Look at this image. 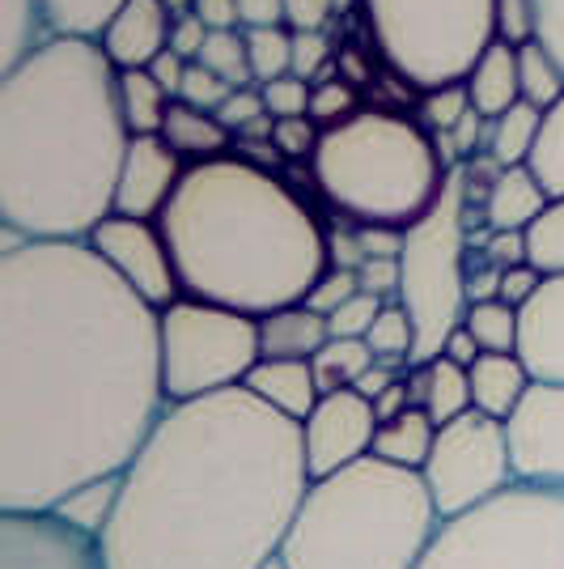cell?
<instances>
[{
	"instance_id": "cell-1",
	"label": "cell",
	"mask_w": 564,
	"mask_h": 569,
	"mask_svg": "<svg viewBox=\"0 0 564 569\" xmlns=\"http://www.w3.org/2000/svg\"><path fill=\"white\" fill-rule=\"evenodd\" d=\"M162 310L90 242L0 247V515L119 480L165 417Z\"/></svg>"
},
{
	"instance_id": "cell-2",
	"label": "cell",
	"mask_w": 564,
	"mask_h": 569,
	"mask_svg": "<svg viewBox=\"0 0 564 569\" xmlns=\"http://www.w3.org/2000/svg\"><path fill=\"white\" fill-rule=\"evenodd\" d=\"M310 480L302 426L246 387L170 403L98 522L102 569H268Z\"/></svg>"
},
{
	"instance_id": "cell-3",
	"label": "cell",
	"mask_w": 564,
	"mask_h": 569,
	"mask_svg": "<svg viewBox=\"0 0 564 569\" xmlns=\"http://www.w3.org/2000/svg\"><path fill=\"white\" fill-rule=\"evenodd\" d=\"M132 132L102 43L43 39L0 72V221L26 242H90L115 213Z\"/></svg>"
},
{
	"instance_id": "cell-4",
	"label": "cell",
	"mask_w": 564,
	"mask_h": 569,
	"mask_svg": "<svg viewBox=\"0 0 564 569\" xmlns=\"http://www.w3.org/2000/svg\"><path fill=\"white\" fill-rule=\"evenodd\" d=\"M158 226L183 298L251 319L306 302L331 268V238L306 200L242 153L188 167Z\"/></svg>"
},
{
	"instance_id": "cell-5",
	"label": "cell",
	"mask_w": 564,
	"mask_h": 569,
	"mask_svg": "<svg viewBox=\"0 0 564 569\" xmlns=\"http://www.w3.org/2000/svg\"><path fill=\"white\" fill-rule=\"evenodd\" d=\"M446 522L421 472L382 459L310 480L281 548V569H424Z\"/></svg>"
},
{
	"instance_id": "cell-6",
	"label": "cell",
	"mask_w": 564,
	"mask_h": 569,
	"mask_svg": "<svg viewBox=\"0 0 564 569\" xmlns=\"http://www.w3.org/2000/svg\"><path fill=\"white\" fill-rule=\"evenodd\" d=\"M310 170L335 213L386 230L416 226L437 204L450 174L433 137L395 111H356L328 128Z\"/></svg>"
},
{
	"instance_id": "cell-7",
	"label": "cell",
	"mask_w": 564,
	"mask_h": 569,
	"mask_svg": "<svg viewBox=\"0 0 564 569\" xmlns=\"http://www.w3.org/2000/svg\"><path fill=\"white\" fill-rule=\"evenodd\" d=\"M377 56L421 94L463 86L496 43V0H361Z\"/></svg>"
},
{
	"instance_id": "cell-8",
	"label": "cell",
	"mask_w": 564,
	"mask_h": 569,
	"mask_svg": "<svg viewBox=\"0 0 564 569\" xmlns=\"http://www.w3.org/2000/svg\"><path fill=\"white\" fill-rule=\"evenodd\" d=\"M467 170H450L437 204L403 230L400 302L416 328V366L437 361L467 315Z\"/></svg>"
},
{
	"instance_id": "cell-9",
	"label": "cell",
	"mask_w": 564,
	"mask_h": 569,
	"mask_svg": "<svg viewBox=\"0 0 564 569\" xmlns=\"http://www.w3.org/2000/svg\"><path fill=\"white\" fill-rule=\"evenodd\" d=\"M424 569H564V493L517 485L480 515L446 522Z\"/></svg>"
},
{
	"instance_id": "cell-10",
	"label": "cell",
	"mask_w": 564,
	"mask_h": 569,
	"mask_svg": "<svg viewBox=\"0 0 564 569\" xmlns=\"http://www.w3.org/2000/svg\"><path fill=\"white\" fill-rule=\"evenodd\" d=\"M259 361V319L251 315L200 298H179L162 310V382L170 403L238 391Z\"/></svg>"
},
{
	"instance_id": "cell-11",
	"label": "cell",
	"mask_w": 564,
	"mask_h": 569,
	"mask_svg": "<svg viewBox=\"0 0 564 569\" xmlns=\"http://www.w3.org/2000/svg\"><path fill=\"white\" fill-rule=\"evenodd\" d=\"M421 480L442 522L471 519L496 498H505L510 489H517L505 421H493L471 408L467 417L442 426L433 455L421 468Z\"/></svg>"
},
{
	"instance_id": "cell-12",
	"label": "cell",
	"mask_w": 564,
	"mask_h": 569,
	"mask_svg": "<svg viewBox=\"0 0 564 569\" xmlns=\"http://www.w3.org/2000/svg\"><path fill=\"white\" fill-rule=\"evenodd\" d=\"M94 256L119 281L128 284L137 298H144L153 310L174 307L183 298V284L174 272V256L165 242L158 221H141V217H119L111 213L94 234H90Z\"/></svg>"
},
{
	"instance_id": "cell-13",
	"label": "cell",
	"mask_w": 564,
	"mask_h": 569,
	"mask_svg": "<svg viewBox=\"0 0 564 569\" xmlns=\"http://www.w3.org/2000/svg\"><path fill=\"white\" fill-rule=\"evenodd\" d=\"M505 438L522 489L564 493V387L531 382L514 417L505 421Z\"/></svg>"
},
{
	"instance_id": "cell-14",
	"label": "cell",
	"mask_w": 564,
	"mask_h": 569,
	"mask_svg": "<svg viewBox=\"0 0 564 569\" xmlns=\"http://www.w3.org/2000/svg\"><path fill=\"white\" fill-rule=\"evenodd\" d=\"M377 412L361 391H331L302 421V447L314 480L335 476L374 455Z\"/></svg>"
},
{
	"instance_id": "cell-15",
	"label": "cell",
	"mask_w": 564,
	"mask_h": 569,
	"mask_svg": "<svg viewBox=\"0 0 564 569\" xmlns=\"http://www.w3.org/2000/svg\"><path fill=\"white\" fill-rule=\"evenodd\" d=\"M0 569H102L94 531L69 515H0Z\"/></svg>"
},
{
	"instance_id": "cell-16",
	"label": "cell",
	"mask_w": 564,
	"mask_h": 569,
	"mask_svg": "<svg viewBox=\"0 0 564 569\" xmlns=\"http://www.w3.org/2000/svg\"><path fill=\"white\" fill-rule=\"evenodd\" d=\"M188 162L162 141V137H132L128 158L119 170L115 213L141 217V221H162L174 191L183 188Z\"/></svg>"
},
{
	"instance_id": "cell-17",
	"label": "cell",
	"mask_w": 564,
	"mask_h": 569,
	"mask_svg": "<svg viewBox=\"0 0 564 569\" xmlns=\"http://www.w3.org/2000/svg\"><path fill=\"white\" fill-rule=\"evenodd\" d=\"M517 357L535 382L564 387V277H543L540 293L517 310Z\"/></svg>"
},
{
	"instance_id": "cell-18",
	"label": "cell",
	"mask_w": 564,
	"mask_h": 569,
	"mask_svg": "<svg viewBox=\"0 0 564 569\" xmlns=\"http://www.w3.org/2000/svg\"><path fill=\"white\" fill-rule=\"evenodd\" d=\"M170 30L174 13L165 0H128L98 43L119 72H141L153 69L162 51H170Z\"/></svg>"
},
{
	"instance_id": "cell-19",
	"label": "cell",
	"mask_w": 564,
	"mask_h": 569,
	"mask_svg": "<svg viewBox=\"0 0 564 569\" xmlns=\"http://www.w3.org/2000/svg\"><path fill=\"white\" fill-rule=\"evenodd\" d=\"M246 391L259 403H268L272 412H281L289 421H306L310 412L323 400V387L314 379V366L310 361H259L246 379Z\"/></svg>"
},
{
	"instance_id": "cell-20",
	"label": "cell",
	"mask_w": 564,
	"mask_h": 569,
	"mask_svg": "<svg viewBox=\"0 0 564 569\" xmlns=\"http://www.w3.org/2000/svg\"><path fill=\"white\" fill-rule=\"evenodd\" d=\"M331 340L328 315L310 310L306 302L284 307L259 319V349L268 361H314Z\"/></svg>"
},
{
	"instance_id": "cell-21",
	"label": "cell",
	"mask_w": 564,
	"mask_h": 569,
	"mask_svg": "<svg viewBox=\"0 0 564 569\" xmlns=\"http://www.w3.org/2000/svg\"><path fill=\"white\" fill-rule=\"evenodd\" d=\"M471 379V408L493 417V421H510L522 396L531 391V375L517 353H480V361L467 370Z\"/></svg>"
},
{
	"instance_id": "cell-22",
	"label": "cell",
	"mask_w": 564,
	"mask_h": 569,
	"mask_svg": "<svg viewBox=\"0 0 564 569\" xmlns=\"http://www.w3.org/2000/svg\"><path fill=\"white\" fill-rule=\"evenodd\" d=\"M547 204L552 200L540 188V179L526 167H510L501 170L484 191V221H489L493 234H522Z\"/></svg>"
},
{
	"instance_id": "cell-23",
	"label": "cell",
	"mask_w": 564,
	"mask_h": 569,
	"mask_svg": "<svg viewBox=\"0 0 564 569\" xmlns=\"http://www.w3.org/2000/svg\"><path fill=\"white\" fill-rule=\"evenodd\" d=\"M467 98L475 107V116H484L489 123L501 119L505 111H514L522 102V77H517V48L496 39L493 48L480 56V64L471 69V77L463 81Z\"/></svg>"
},
{
	"instance_id": "cell-24",
	"label": "cell",
	"mask_w": 564,
	"mask_h": 569,
	"mask_svg": "<svg viewBox=\"0 0 564 569\" xmlns=\"http://www.w3.org/2000/svg\"><path fill=\"white\" fill-rule=\"evenodd\" d=\"M162 141L170 144L188 167H200V162L230 158L234 132L212 116V111H200V107H188V102H174L162 123Z\"/></svg>"
},
{
	"instance_id": "cell-25",
	"label": "cell",
	"mask_w": 564,
	"mask_h": 569,
	"mask_svg": "<svg viewBox=\"0 0 564 569\" xmlns=\"http://www.w3.org/2000/svg\"><path fill=\"white\" fill-rule=\"evenodd\" d=\"M416 375H412V400L416 408H424L429 417H433V426L442 429L450 421H459V417H467L471 412V379L463 366H454L446 357H437V361H424V366H412Z\"/></svg>"
},
{
	"instance_id": "cell-26",
	"label": "cell",
	"mask_w": 564,
	"mask_h": 569,
	"mask_svg": "<svg viewBox=\"0 0 564 569\" xmlns=\"http://www.w3.org/2000/svg\"><path fill=\"white\" fill-rule=\"evenodd\" d=\"M437 442V426L424 408H407L395 421H382L374 438V459L403 468V472H421Z\"/></svg>"
},
{
	"instance_id": "cell-27",
	"label": "cell",
	"mask_w": 564,
	"mask_h": 569,
	"mask_svg": "<svg viewBox=\"0 0 564 569\" xmlns=\"http://www.w3.org/2000/svg\"><path fill=\"white\" fill-rule=\"evenodd\" d=\"M128 0H43L48 39H85L98 43Z\"/></svg>"
},
{
	"instance_id": "cell-28",
	"label": "cell",
	"mask_w": 564,
	"mask_h": 569,
	"mask_svg": "<svg viewBox=\"0 0 564 569\" xmlns=\"http://www.w3.org/2000/svg\"><path fill=\"white\" fill-rule=\"evenodd\" d=\"M170 94L153 81V72H119V111L132 137H162V123L170 116Z\"/></svg>"
},
{
	"instance_id": "cell-29",
	"label": "cell",
	"mask_w": 564,
	"mask_h": 569,
	"mask_svg": "<svg viewBox=\"0 0 564 569\" xmlns=\"http://www.w3.org/2000/svg\"><path fill=\"white\" fill-rule=\"evenodd\" d=\"M540 123H543V111H535L531 102H517L514 111H505L501 119L489 123V144H484V153H489L501 170L526 167V158H531V149H535V137H540Z\"/></svg>"
},
{
	"instance_id": "cell-30",
	"label": "cell",
	"mask_w": 564,
	"mask_h": 569,
	"mask_svg": "<svg viewBox=\"0 0 564 569\" xmlns=\"http://www.w3.org/2000/svg\"><path fill=\"white\" fill-rule=\"evenodd\" d=\"M43 39V0H0V72L22 64Z\"/></svg>"
},
{
	"instance_id": "cell-31",
	"label": "cell",
	"mask_w": 564,
	"mask_h": 569,
	"mask_svg": "<svg viewBox=\"0 0 564 569\" xmlns=\"http://www.w3.org/2000/svg\"><path fill=\"white\" fill-rule=\"evenodd\" d=\"M517 77H522V102L535 111H552L564 98V64L543 39L517 48Z\"/></svg>"
},
{
	"instance_id": "cell-32",
	"label": "cell",
	"mask_w": 564,
	"mask_h": 569,
	"mask_svg": "<svg viewBox=\"0 0 564 569\" xmlns=\"http://www.w3.org/2000/svg\"><path fill=\"white\" fill-rule=\"evenodd\" d=\"M310 366H314V379L323 387V396H331V391H353L356 382L370 375L374 353H370L365 340H335L331 336L323 345V353L314 357Z\"/></svg>"
},
{
	"instance_id": "cell-33",
	"label": "cell",
	"mask_w": 564,
	"mask_h": 569,
	"mask_svg": "<svg viewBox=\"0 0 564 569\" xmlns=\"http://www.w3.org/2000/svg\"><path fill=\"white\" fill-rule=\"evenodd\" d=\"M526 170L540 179L547 200H564V98L552 111H543L540 137H535V149L526 158Z\"/></svg>"
},
{
	"instance_id": "cell-34",
	"label": "cell",
	"mask_w": 564,
	"mask_h": 569,
	"mask_svg": "<svg viewBox=\"0 0 564 569\" xmlns=\"http://www.w3.org/2000/svg\"><path fill=\"white\" fill-rule=\"evenodd\" d=\"M365 345H370L374 361H382V366H395V370L400 366H416V328H412V319H407V310L400 302L382 307L377 323L365 336Z\"/></svg>"
},
{
	"instance_id": "cell-35",
	"label": "cell",
	"mask_w": 564,
	"mask_h": 569,
	"mask_svg": "<svg viewBox=\"0 0 564 569\" xmlns=\"http://www.w3.org/2000/svg\"><path fill=\"white\" fill-rule=\"evenodd\" d=\"M526 263L540 277H564V200H552L526 230Z\"/></svg>"
},
{
	"instance_id": "cell-36",
	"label": "cell",
	"mask_w": 564,
	"mask_h": 569,
	"mask_svg": "<svg viewBox=\"0 0 564 569\" xmlns=\"http://www.w3.org/2000/svg\"><path fill=\"white\" fill-rule=\"evenodd\" d=\"M463 328L480 345V353H517V310L505 307L501 298L471 302L463 315Z\"/></svg>"
},
{
	"instance_id": "cell-37",
	"label": "cell",
	"mask_w": 564,
	"mask_h": 569,
	"mask_svg": "<svg viewBox=\"0 0 564 569\" xmlns=\"http://www.w3.org/2000/svg\"><path fill=\"white\" fill-rule=\"evenodd\" d=\"M195 64H204L209 72H216L230 90L255 86V77H251V56H246V30H212Z\"/></svg>"
},
{
	"instance_id": "cell-38",
	"label": "cell",
	"mask_w": 564,
	"mask_h": 569,
	"mask_svg": "<svg viewBox=\"0 0 564 569\" xmlns=\"http://www.w3.org/2000/svg\"><path fill=\"white\" fill-rule=\"evenodd\" d=\"M246 56H251V77L255 86H268L276 77L293 72V30L268 26V30H246Z\"/></svg>"
},
{
	"instance_id": "cell-39",
	"label": "cell",
	"mask_w": 564,
	"mask_h": 569,
	"mask_svg": "<svg viewBox=\"0 0 564 569\" xmlns=\"http://www.w3.org/2000/svg\"><path fill=\"white\" fill-rule=\"evenodd\" d=\"M361 107H356V90L335 77V81H314V98H310V119L328 132V128H340L344 119H353Z\"/></svg>"
},
{
	"instance_id": "cell-40",
	"label": "cell",
	"mask_w": 564,
	"mask_h": 569,
	"mask_svg": "<svg viewBox=\"0 0 564 569\" xmlns=\"http://www.w3.org/2000/svg\"><path fill=\"white\" fill-rule=\"evenodd\" d=\"M382 307H386L382 298H374V293H365V289H361V293H353L344 307L328 315L331 336H335V340H365V336H370V328L377 323Z\"/></svg>"
},
{
	"instance_id": "cell-41",
	"label": "cell",
	"mask_w": 564,
	"mask_h": 569,
	"mask_svg": "<svg viewBox=\"0 0 564 569\" xmlns=\"http://www.w3.org/2000/svg\"><path fill=\"white\" fill-rule=\"evenodd\" d=\"M424 123H429V137H442V132H454L467 111H475L467 98V86H446V90H433V94L421 98Z\"/></svg>"
},
{
	"instance_id": "cell-42",
	"label": "cell",
	"mask_w": 564,
	"mask_h": 569,
	"mask_svg": "<svg viewBox=\"0 0 564 569\" xmlns=\"http://www.w3.org/2000/svg\"><path fill=\"white\" fill-rule=\"evenodd\" d=\"M259 94H263V107H268V116L272 119H302V116H310L314 86L289 72V77H276V81L259 86Z\"/></svg>"
},
{
	"instance_id": "cell-43",
	"label": "cell",
	"mask_w": 564,
	"mask_h": 569,
	"mask_svg": "<svg viewBox=\"0 0 564 569\" xmlns=\"http://www.w3.org/2000/svg\"><path fill=\"white\" fill-rule=\"evenodd\" d=\"M496 39L522 48L540 39V4L535 0H496Z\"/></svg>"
},
{
	"instance_id": "cell-44",
	"label": "cell",
	"mask_w": 564,
	"mask_h": 569,
	"mask_svg": "<svg viewBox=\"0 0 564 569\" xmlns=\"http://www.w3.org/2000/svg\"><path fill=\"white\" fill-rule=\"evenodd\" d=\"M319 141H323V128L310 116L276 119V128H272V144H276L281 158H314V153H319Z\"/></svg>"
},
{
	"instance_id": "cell-45",
	"label": "cell",
	"mask_w": 564,
	"mask_h": 569,
	"mask_svg": "<svg viewBox=\"0 0 564 569\" xmlns=\"http://www.w3.org/2000/svg\"><path fill=\"white\" fill-rule=\"evenodd\" d=\"M353 293H361V281H356L353 268H328L323 272V281L310 289L306 307L319 310V315H331V310H340Z\"/></svg>"
},
{
	"instance_id": "cell-46",
	"label": "cell",
	"mask_w": 564,
	"mask_h": 569,
	"mask_svg": "<svg viewBox=\"0 0 564 569\" xmlns=\"http://www.w3.org/2000/svg\"><path fill=\"white\" fill-rule=\"evenodd\" d=\"M234 94L216 72H209L204 64H191L188 69V81H183V98L179 102H188V107H200V111H221L225 107V98Z\"/></svg>"
},
{
	"instance_id": "cell-47",
	"label": "cell",
	"mask_w": 564,
	"mask_h": 569,
	"mask_svg": "<svg viewBox=\"0 0 564 569\" xmlns=\"http://www.w3.org/2000/svg\"><path fill=\"white\" fill-rule=\"evenodd\" d=\"M335 0H284V26L293 34H328Z\"/></svg>"
},
{
	"instance_id": "cell-48",
	"label": "cell",
	"mask_w": 564,
	"mask_h": 569,
	"mask_svg": "<svg viewBox=\"0 0 564 569\" xmlns=\"http://www.w3.org/2000/svg\"><path fill=\"white\" fill-rule=\"evenodd\" d=\"M331 60L328 34H293V77H302L314 86V77H323Z\"/></svg>"
},
{
	"instance_id": "cell-49",
	"label": "cell",
	"mask_w": 564,
	"mask_h": 569,
	"mask_svg": "<svg viewBox=\"0 0 564 569\" xmlns=\"http://www.w3.org/2000/svg\"><path fill=\"white\" fill-rule=\"evenodd\" d=\"M540 284H543V277L531 263H517V268H505V272H501V293H496V298H501L505 307L522 310L540 293Z\"/></svg>"
},
{
	"instance_id": "cell-50",
	"label": "cell",
	"mask_w": 564,
	"mask_h": 569,
	"mask_svg": "<svg viewBox=\"0 0 564 569\" xmlns=\"http://www.w3.org/2000/svg\"><path fill=\"white\" fill-rule=\"evenodd\" d=\"M209 34L212 30L200 22L195 13H179V18H174V30H170V51L183 56L188 64H195L200 51H204V43H209Z\"/></svg>"
},
{
	"instance_id": "cell-51",
	"label": "cell",
	"mask_w": 564,
	"mask_h": 569,
	"mask_svg": "<svg viewBox=\"0 0 564 569\" xmlns=\"http://www.w3.org/2000/svg\"><path fill=\"white\" fill-rule=\"evenodd\" d=\"M356 281H361V289L365 293H374V298H400V260H365L361 268H356Z\"/></svg>"
},
{
	"instance_id": "cell-52",
	"label": "cell",
	"mask_w": 564,
	"mask_h": 569,
	"mask_svg": "<svg viewBox=\"0 0 564 569\" xmlns=\"http://www.w3.org/2000/svg\"><path fill=\"white\" fill-rule=\"evenodd\" d=\"M188 60H183V56H174V51H162V56H158V60H153V81H158V86H162L165 94H170V102H179V98H183V81H188Z\"/></svg>"
},
{
	"instance_id": "cell-53",
	"label": "cell",
	"mask_w": 564,
	"mask_h": 569,
	"mask_svg": "<svg viewBox=\"0 0 564 569\" xmlns=\"http://www.w3.org/2000/svg\"><path fill=\"white\" fill-rule=\"evenodd\" d=\"M238 18H242V30L284 26V0H238ZM284 30H289V26H284Z\"/></svg>"
},
{
	"instance_id": "cell-54",
	"label": "cell",
	"mask_w": 564,
	"mask_h": 569,
	"mask_svg": "<svg viewBox=\"0 0 564 569\" xmlns=\"http://www.w3.org/2000/svg\"><path fill=\"white\" fill-rule=\"evenodd\" d=\"M535 4H540V39L564 64V0H535Z\"/></svg>"
},
{
	"instance_id": "cell-55",
	"label": "cell",
	"mask_w": 564,
	"mask_h": 569,
	"mask_svg": "<svg viewBox=\"0 0 564 569\" xmlns=\"http://www.w3.org/2000/svg\"><path fill=\"white\" fill-rule=\"evenodd\" d=\"M191 13L209 30H242V18H238V0H195Z\"/></svg>"
},
{
	"instance_id": "cell-56",
	"label": "cell",
	"mask_w": 564,
	"mask_h": 569,
	"mask_svg": "<svg viewBox=\"0 0 564 569\" xmlns=\"http://www.w3.org/2000/svg\"><path fill=\"white\" fill-rule=\"evenodd\" d=\"M484 256L493 268H517V263H526V238L522 234H493L489 238V247H484Z\"/></svg>"
},
{
	"instance_id": "cell-57",
	"label": "cell",
	"mask_w": 564,
	"mask_h": 569,
	"mask_svg": "<svg viewBox=\"0 0 564 569\" xmlns=\"http://www.w3.org/2000/svg\"><path fill=\"white\" fill-rule=\"evenodd\" d=\"M407 408H416V400H412V382L400 379L395 387H386V391H382V396L374 400L377 426H382V421H395V417H403Z\"/></svg>"
},
{
	"instance_id": "cell-58",
	"label": "cell",
	"mask_w": 564,
	"mask_h": 569,
	"mask_svg": "<svg viewBox=\"0 0 564 569\" xmlns=\"http://www.w3.org/2000/svg\"><path fill=\"white\" fill-rule=\"evenodd\" d=\"M395 382H400V370H395V366H382V361H374V366H370V375H365V379L356 382L353 391H361L365 400L374 403L377 396H382L386 387H395Z\"/></svg>"
},
{
	"instance_id": "cell-59",
	"label": "cell",
	"mask_w": 564,
	"mask_h": 569,
	"mask_svg": "<svg viewBox=\"0 0 564 569\" xmlns=\"http://www.w3.org/2000/svg\"><path fill=\"white\" fill-rule=\"evenodd\" d=\"M442 357H446V361H454V366H463V370H471V366L480 361V345L471 340L467 328H459V332H454V336L446 340V349H442Z\"/></svg>"
},
{
	"instance_id": "cell-60",
	"label": "cell",
	"mask_w": 564,
	"mask_h": 569,
	"mask_svg": "<svg viewBox=\"0 0 564 569\" xmlns=\"http://www.w3.org/2000/svg\"><path fill=\"white\" fill-rule=\"evenodd\" d=\"M353 4H356V0H335V13H349Z\"/></svg>"
}]
</instances>
